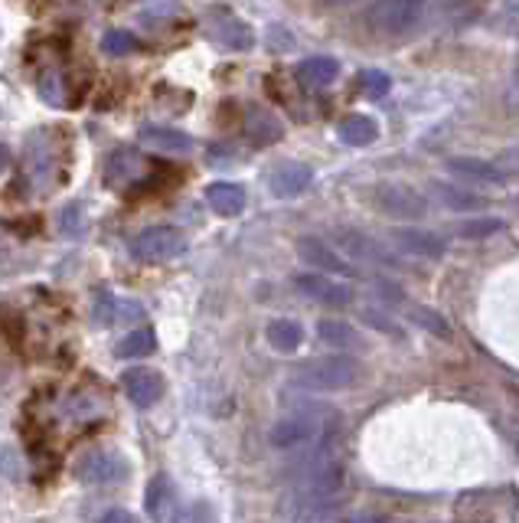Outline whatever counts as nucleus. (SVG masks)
<instances>
[{
	"label": "nucleus",
	"instance_id": "nucleus-35",
	"mask_svg": "<svg viewBox=\"0 0 519 523\" xmlns=\"http://www.w3.org/2000/svg\"><path fill=\"white\" fill-rule=\"evenodd\" d=\"M7 164H10V154H7V148H4V144H0V173L7 171Z\"/></svg>",
	"mask_w": 519,
	"mask_h": 523
},
{
	"label": "nucleus",
	"instance_id": "nucleus-14",
	"mask_svg": "<svg viewBox=\"0 0 519 523\" xmlns=\"http://www.w3.org/2000/svg\"><path fill=\"white\" fill-rule=\"evenodd\" d=\"M392 243L399 246V252L405 256H419V258H441L448 252V243L431 229L421 226H399L392 229Z\"/></svg>",
	"mask_w": 519,
	"mask_h": 523
},
{
	"label": "nucleus",
	"instance_id": "nucleus-4",
	"mask_svg": "<svg viewBox=\"0 0 519 523\" xmlns=\"http://www.w3.org/2000/svg\"><path fill=\"white\" fill-rule=\"evenodd\" d=\"M78 481L88 487H111L121 485L124 477L131 475V465L121 452H111V448H101V452H92L78 461L76 468Z\"/></svg>",
	"mask_w": 519,
	"mask_h": 523
},
{
	"label": "nucleus",
	"instance_id": "nucleus-10",
	"mask_svg": "<svg viewBox=\"0 0 519 523\" xmlns=\"http://www.w3.org/2000/svg\"><path fill=\"white\" fill-rule=\"evenodd\" d=\"M444 171L451 177L464 180V183H477V187H503L506 180H510V173L496 161H483V157H448Z\"/></svg>",
	"mask_w": 519,
	"mask_h": 523
},
{
	"label": "nucleus",
	"instance_id": "nucleus-27",
	"mask_svg": "<svg viewBox=\"0 0 519 523\" xmlns=\"http://www.w3.org/2000/svg\"><path fill=\"white\" fill-rule=\"evenodd\" d=\"M138 47H140L138 37L128 30H109L101 37V49L109 56H131V53H138Z\"/></svg>",
	"mask_w": 519,
	"mask_h": 523
},
{
	"label": "nucleus",
	"instance_id": "nucleus-1",
	"mask_svg": "<svg viewBox=\"0 0 519 523\" xmlns=\"http://www.w3.org/2000/svg\"><path fill=\"white\" fill-rule=\"evenodd\" d=\"M357 380H359V363L353 357H347V353H330V357L307 360V363L297 367L295 376H291V383L307 392L349 390Z\"/></svg>",
	"mask_w": 519,
	"mask_h": 523
},
{
	"label": "nucleus",
	"instance_id": "nucleus-17",
	"mask_svg": "<svg viewBox=\"0 0 519 523\" xmlns=\"http://www.w3.org/2000/svg\"><path fill=\"white\" fill-rule=\"evenodd\" d=\"M206 204H210V210L216 213V216H242V210H245V190L239 187V183H229V180H219V183H210L206 187Z\"/></svg>",
	"mask_w": 519,
	"mask_h": 523
},
{
	"label": "nucleus",
	"instance_id": "nucleus-15",
	"mask_svg": "<svg viewBox=\"0 0 519 523\" xmlns=\"http://www.w3.org/2000/svg\"><path fill=\"white\" fill-rule=\"evenodd\" d=\"M177 487L167 475H154L144 491V514L154 523H173L177 517Z\"/></svg>",
	"mask_w": 519,
	"mask_h": 523
},
{
	"label": "nucleus",
	"instance_id": "nucleus-34",
	"mask_svg": "<svg viewBox=\"0 0 519 523\" xmlns=\"http://www.w3.org/2000/svg\"><path fill=\"white\" fill-rule=\"evenodd\" d=\"M99 523H138V520H134V514H128V510L115 507V510H109V514H101Z\"/></svg>",
	"mask_w": 519,
	"mask_h": 523
},
{
	"label": "nucleus",
	"instance_id": "nucleus-23",
	"mask_svg": "<svg viewBox=\"0 0 519 523\" xmlns=\"http://www.w3.org/2000/svg\"><path fill=\"white\" fill-rule=\"evenodd\" d=\"M268 344L278 353H295L304 344V328L295 318H278L268 324Z\"/></svg>",
	"mask_w": 519,
	"mask_h": 523
},
{
	"label": "nucleus",
	"instance_id": "nucleus-3",
	"mask_svg": "<svg viewBox=\"0 0 519 523\" xmlns=\"http://www.w3.org/2000/svg\"><path fill=\"white\" fill-rule=\"evenodd\" d=\"M428 0H376L369 7V26L379 37H405L421 24Z\"/></svg>",
	"mask_w": 519,
	"mask_h": 523
},
{
	"label": "nucleus",
	"instance_id": "nucleus-2",
	"mask_svg": "<svg viewBox=\"0 0 519 523\" xmlns=\"http://www.w3.org/2000/svg\"><path fill=\"white\" fill-rule=\"evenodd\" d=\"M327 406H304L301 413L287 415V419L275 422L272 425V442L281 452H295V448H310V445H324L330 422H327Z\"/></svg>",
	"mask_w": 519,
	"mask_h": 523
},
{
	"label": "nucleus",
	"instance_id": "nucleus-6",
	"mask_svg": "<svg viewBox=\"0 0 519 523\" xmlns=\"http://www.w3.org/2000/svg\"><path fill=\"white\" fill-rule=\"evenodd\" d=\"M334 243L340 252H347L349 258L357 262H369V266H386V268H399V258L379 243L372 239L369 233L363 229H353V226H337L334 229Z\"/></svg>",
	"mask_w": 519,
	"mask_h": 523
},
{
	"label": "nucleus",
	"instance_id": "nucleus-20",
	"mask_svg": "<svg viewBox=\"0 0 519 523\" xmlns=\"http://www.w3.org/2000/svg\"><path fill=\"white\" fill-rule=\"evenodd\" d=\"M337 138L349 148H369L372 141L379 138V125L369 115H349L337 125Z\"/></svg>",
	"mask_w": 519,
	"mask_h": 523
},
{
	"label": "nucleus",
	"instance_id": "nucleus-33",
	"mask_svg": "<svg viewBox=\"0 0 519 523\" xmlns=\"http://www.w3.org/2000/svg\"><path fill=\"white\" fill-rule=\"evenodd\" d=\"M496 164L503 167H510V171H519V144H513V148H506L503 154H500V161H496Z\"/></svg>",
	"mask_w": 519,
	"mask_h": 523
},
{
	"label": "nucleus",
	"instance_id": "nucleus-37",
	"mask_svg": "<svg viewBox=\"0 0 519 523\" xmlns=\"http://www.w3.org/2000/svg\"><path fill=\"white\" fill-rule=\"evenodd\" d=\"M513 78H516V86H519V66H516V72H513Z\"/></svg>",
	"mask_w": 519,
	"mask_h": 523
},
{
	"label": "nucleus",
	"instance_id": "nucleus-29",
	"mask_svg": "<svg viewBox=\"0 0 519 523\" xmlns=\"http://www.w3.org/2000/svg\"><path fill=\"white\" fill-rule=\"evenodd\" d=\"M369 288H372V295L379 298L382 305H392V308L405 305V288L399 285V281H392V278H372Z\"/></svg>",
	"mask_w": 519,
	"mask_h": 523
},
{
	"label": "nucleus",
	"instance_id": "nucleus-7",
	"mask_svg": "<svg viewBox=\"0 0 519 523\" xmlns=\"http://www.w3.org/2000/svg\"><path fill=\"white\" fill-rule=\"evenodd\" d=\"M376 206L392 219H421L428 216V200L419 190L405 187V183H379L372 194Z\"/></svg>",
	"mask_w": 519,
	"mask_h": 523
},
{
	"label": "nucleus",
	"instance_id": "nucleus-24",
	"mask_svg": "<svg viewBox=\"0 0 519 523\" xmlns=\"http://www.w3.org/2000/svg\"><path fill=\"white\" fill-rule=\"evenodd\" d=\"M157 337L151 328H138L131 330L128 337H121V344H118V357L121 360H138V357H148L151 350H154Z\"/></svg>",
	"mask_w": 519,
	"mask_h": 523
},
{
	"label": "nucleus",
	"instance_id": "nucleus-13",
	"mask_svg": "<svg viewBox=\"0 0 519 523\" xmlns=\"http://www.w3.org/2000/svg\"><path fill=\"white\" fill-rule=\"evenodd\" d=\"M242 128H245V138L255 148H268V144H278L285 138L281 118L272 109H265V105H248L245 115H242Z\"/></svg>",
	"mask_w": 519,
	"mask_h": 523
},
{
	"label": "nucleus",
	"instance_id": "nucleus-12",
	"mask_svg": "<svg viewBox=\"0 0 519 523\" xmlns=\"http://www.w3.org/2000/svg\"><path fill=\"white\" fill-rule=\"evenodd\" d=\"M124 396L131 399L138 409H151L154 403H161L163 396V376L151 367H134L121 376Z\"/></svg>",
	"mask_w": 519,
	"mask_h": 523
},
{
	"label": "nucleus",
	"instance_id": "nucleus-30",
	"mask_svg": "<svg viewBox=\"0 0 519 523\" xmlns=\"http://www.w3.org/2000/svg\"><path fill=\"white\" fill-rule=\"evenodd\" d=\"M173 523H216V510H213V504H206V500H193V504H186L183 510H177Z\"/></svg>",
	"mask_w": 519,
	"mask_h": 523
},
{
	"label": "nucleus",
	"instance_id": "nucleus-11",
	"mask_svg": "<svg viewBox=\"0 0 519 523\" xmlns=\"http://www.w3.org/2000/svg\"><path fill=\"white\" fill-rule=\"evenodd\" d=\"M297 256H301L304 266H310L314 272H324V275H353V266L347 258L334 249L330 243L317 239V235H301L297 239Z\"/></svg>",
	"mask_w": 519,
	"mask_h": 523
},
{
	"label": "nucleus",
	"instance_id": "nucleus-22",
	"mask_svg": "<svg viewBox=\"0 0 519 523\" xmlns=\"http://www.w3.org/2000/svg\"><path fill=\"white\" fill-rule=\"evenodd\" d=\"M317 337L324 340L327 347H334V350H353V347H359V334L353 324H347V320H337V318H324L317 324Z\"/></svg>",
	"mask_w": 519,
	"mask_h": 523
},
{
	"label": "nucleus",
	"instance_id": "nucleus-21",
	"mask_svg": "<svg viewBox=\"0 0 519 523\" xmlns=\"http://www.w3.org/2000/svg\"><path fill=\"white\" fill-rule=\"evenodd\" d=\"M337 76H340V63H337L334 56H310V59H304V63L297 66V78L310 89L330 86Z\"/></svg>",
	"mask_w": 519,
	"mask_h": 523
},
{
	"label": "nucleus",
	"instance_id": "nucleus-8",
	"mask_svg": "<svg viewBox=\"0 0 519 523\" xmlns=\"http://www.w3.org/2000/svg\"><path fill=\"white\" fill-rule=\"evenodd\" d=\"M295 288L301 291L304 298H310V301H317V305H327V308L353 305V288H349L347 281L334 278V275L301 272V275H295Z\"/></svg>",
	"mask_w": 519,
	"mask_h": 523
},
{
	"label": "nucleus",
	"instance_id": "nucleus-5",
	"mask_svg": "<svg viewBox=\"0 0 519 523\" xmlns=\"http://www.w3.org/2000/svg\"><path fill=\"white\" fill-rule=\"evenodd\" d=\"M131 252L140 262H171L186 252V235L177 226H148L134 235Z\"/></svg>",
	"mask_w": 519,
	"mask_h": 523
},
{
	"label": "nucleus",
	"instance_id": "nucleus-16",
	"mask_svg": "<svg viewBox=\"0 0 519 523\" xmlns=\"http://www.w3.org/2000/svg\"><path fill=\"white\" fill-rule=\"evenodd\" d=\"M314 183V171L301 161H285L272 171L268 177V190H272L278 200H291V196H301L304 190Z\"/></svg>",
	"mask_w": 519,
	"mask_h": 523
},
{
	"label": "nucleus",
	"instance_id": "nucleus-26",
	"mask_svg": "<svg viewBox=\"0 0 519 523\" xmlns=\"http://www.w3.org/2000/svg\"><path fill=\"white\" fill-rule=\"evenodd\" d=\"M503 229V219L493 216H471L464 223H458V235L461 239H487V235L500 233Z\"/></svg>",
	"mask_w": 519,
	"mask_h": 523
},
{
	"label": "nucleus",
	"instance_id": "nucleus-36",
	"mask_svg": "<svg viewBox=\"0 0 519 523\" xmlns=\"http://www.w3.org/2000/svg\"><path fill=\"white\" fill-rule=\"evenodd\" d=\"M327 7H343V4H353V0H324Z\"/></svg>",
	"mask_w": 519,
	"mask_h": 523
},
{
	"label": "nucleus",
	"instance_id": "nucleus-31",
	"mask_svg": "<svg viewBox=\"0 0 519 523\" xmlns=\"http://www.w3.org/2000/svg\"><path fill=\"white\" fill-rule=\"evenodd\" d=\"M359 86H363V92L369 95V99H382V95L392 89V78L382 69H366L363 76H359Z\"/></svg>",
	"mask_w": 519,
	"mask_h": 523
},
{
	"label": "nucleus",
	"instance_id": "nucleus-19",
	"mask_svg": "<svg viewBox=\"0 0 519 523\" xmlns=\"http://www.w3.org/2000/svg\"><path fill=\"white\" fill-rule=\"evenodd\" d=\"M140 138L148 148H157L163 154H190L193 151V138L186 131H173V128H161V125H144L140 128Z\"/></svg>",
	"mask_w": 519,
	"mask_h": 523
},
{
	"label": "nucleus",
	"instance_id": "nucleus-9",
	"mask_svg": "<svg viewBox=\"0 0 519 523\" xmlns=\"http://www.w3.org/2000/svg\"><path fill=\"white\" fill-rule=\"evenodd\" d=\"M206 30H210V37L216 39L219 47L233 49V53H245L248 47H252V26L245 24V20H239V16L233 14V10L225 7H216L206 14Z\"/></svg>",
	"mask_w": 519,
	"mask_h": 523
},
{
	"label": "nucleus",
	"instance_id": "nucleus-28",
	"mask_svg": "<svg viewBox=\"0 0 519 523\" xmlns=\"http://www.w3.org/2000/svg\"><path fill=\"white\" fill-rule=\"evenodd\" d=\"M359 318H363L372 330H379V334H386V337H396V340H402V337H405L402 328H399L396 320L389 318L386 311H379V308H363V311H359Z\"/></svg>",
	"mask_w": 519,
	"mask_h": 523
},
{
	"label": "nucleus",
	"instance_id": "nucleus-25",
	"mask_svg": "<svg viewBox=\"0 0 519 523\" xmlns=\"http://www.w3.org/2000/svg\"><path fill=\"white\" fill-rule=\"evenodd\" d=\"M409 318H411V324H419L421 330H428V334H434V337H441V340H448V337H451V324L438 311H431V308H425V305L409 308Z\"/></svg>",
	"mask_w": 519,
	"mask_h": 523
},
{
	"label": "nucleus",
	"instance_id": "nucleus-32",
	"mask_svg": "<svg viewBox=\"0 0 519 523\" xmlns=\"http://www.w3.org/2000/svg\"><path fill=\"white\" fill-rule=\"evenodd\" d=\"M118 171H121V180H128V177H131V173H138V154H134L131 148L118 151V154L111 157V164H109V180L115 177Z\"/></svg>",
	"mask_w": 519,
	"mask_h": 523
},
{
	"label": "nucleus",
	"instance_id": "nucleus-18",
	"mask_svg": "<svg viewBox=\"0 0 519 523\" xmlns=\"http://www.w3.org/2000/svg\"><path fill=\"white\" fill-rule=\"evenodd\" d=\"M431 190H434V196H438V200H441V204L448 206V210H454V213H477V210H483V206H487V196L473 194L471 187H461V183H444V180H434Z\"/></svg>",
	"mask_w": 519,
	"mask_h": 523
}]
</instances>
